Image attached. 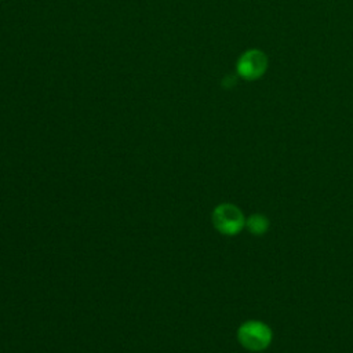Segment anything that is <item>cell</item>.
<instances>
[{"label": "cell", "mask_w": 353, "mask_h": 353, "mask_svg": "<svg viewBox=\"0 0 353 353\" xmlns=\"http://www.w3.org/2000/svg\"><path fill=\"white\" fill-rule=\"evenodd\" d=\"M237 339L244 349L250 352H261L270 345L272 330L259 320H250L239 327Z\"/></svg>", "instance_id": "obj_1"}, {"label": "cell", "mask_w": 353, "mask_h": 353, "mask_svg": "<svg viewBox=\"0 0 353 353\" xmlns=\"http://www.w3.org/2000/svg\"><path fill=\"white\" fill-rule=\"evenodd\" d=\"M211 219L214 228L225 236H234L245 228V218L241 210L230 203L216 205L212 211Z\"/></svg>", "instance_id": "obj_2"}, {"label": "cell", "mask_w": 353, "mask_h": 353, "mask_svg": "<svg viewBox=\"0 0 353 353\" xmlns=\"http://www.w3.org/2000/svg\"><path fill=\"white\" fill-rule=\"evenodd\" d=\"M268 69V57L258 48L244 51L236 63L237 74L248 81L261 79Z\"/></svg>", "instance_id": "obj_3"}, {"label": "cell", "mask_w": 353, "mask_h": 353, "mask_svg": "<svg viewBox=\"0 0 353 353\" xmlns=\"http://www.w3.org/2000/svg\"><path fill=\"white\" fill-rule=\"evenodd\" d=\"M245 228L250 233L261 236L269 229V219L262 214H252L245 219Z\"/></svg>", "instance_id": "obj_4"}]
</instances>
